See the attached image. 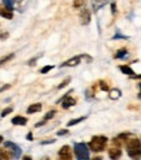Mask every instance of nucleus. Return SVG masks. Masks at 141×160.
<instances>
[{
    "label": "nucleus",
    "mask_w": 141,
    "mask_h": 160,
    "mask_svg": "<svg viewBox=\"0 0 141 160\" xmlns=\"http://www.w3.org/2000/svg\"><path fill=\"white\" fill-rule=\"evenodd\" d=\"M22 160H33V159H31L30 156H24V158H22Z\"/></svg>",
    "instance_id": "nucleus-40"
},
{
    "label": "nucleus",
    "mask_w": 141,
    "mask_h": 160,
    "mask_svg": "<svg viewBox=\"0 0 141 160\" xmlns=\"http://www.w3.org/2000/svg\"><path fill=\"white\" fill-rule=\"evenodd\" d=\"M108 92H110L108 98L111 99V100H118V99H119V98L122 97V91H120L119 89H111Z\"/></svg>",
    "instance_id": "nucleus-14"
},
{
    "label": "nucleus",
    "mask_w": 141,
    "mask_h": 160,
    "mask_svg": "<svg viewBox=\"0 0 141 160\" xmlns=\"http://www.w3.org/2000/svg\"><path fill=\"white\" fill-rule=\"evenodd\" d=\"M44 124H46V121H44V120H43V121H41V122H37V124H35L34 126H35V128H41V126H43Z\"/></svg>",
    "instance_id": "nucleus-34"
},
{
    "label": "nucleus",
    "mask_w": 141,
    "mask_h": 160,
    "mask_svg": "<svg viewBox=\"0 0 141 160\" xmlns=\"http://www.w3.org/2000/svg\"><path fill=\"white\" fill-rule=\"evenodd\" d=\"M3 142V137H2V135H0V143H2Z\"/></svg>",
    "instance_id": "nucleus-41"
},
{
    "label": "nucleus",
    "mask_w": 141,
    "mask_h": 160,
    "mask_svg": "<svg viewBox=\"0 0 141 160\" xmlns=\"http://www.w3.org/2000/svg\"><path fill=\"white\" fill-rule=\"evenodd\" d=\"M138 87H140V92H138V99H141V82L138 83Z\"/></svg>",
    "instance_id": "nucleus-38"
},
{
    "label": "nucleus",
    "mask_w": 141,
    "mask_h": 160,
    "mask_svg": "<svg viewBox=\"0 0 141 160\" xmlns=\"http://www.w3.org/2000/svg\"><path fill=\"white\" fill-rule=\"evenodd\" d=\"M81 60H82L81 56H75V58H72V59H69V60L64 61L63 64H60V68H65V67H77L78 64L81 62Z\"/></svg>",
    "instance_id": "nucleus-10"
},
{
    "label": "nucleus",
    "mask_w": 141,
    "mask_h": 160,
    "mask_svg": "<svg viewBox=\"0 0 141 160\" xmlns=\"http://www.w3.org/2000/svg\"><path fill=\"white\" fill-rule=\"evenodd\" d=\"M86 3V0H73V8H81Z\"/></svg>",
    "instance_id": "nucleus-24"
},
{
    "label": "nucleus",
    "mask_w": 141,
    "mask_h": 160,
    "mask_svg": "<svg viewBox=\"0 0 141 160\" xmlns=\"http://www.w3.org/2000/svg\"><path fill=\"white\" fill-rule=\"evenodd\" d=\"M37 60H38V56H37V58H34V59H31V60H30V61H29L28 64H29V65H34V64H35V61H37Z\"/></svg>",
    "instance_id": "nucleus-32"
},
{
    "label": "nucleus",
    "mask_w": 141,
    "mask_h": 160,
    "mask_svg": "<svg viewBox=\"0 0 141 160\" xmlns=\"http://www.w3.org/2000/svg\"><path fill=\"white\" fill-rule=\"evenodd\" d=\"M26 139H28V141H33V134H31V133H28Z\"/></svg>",
    "instance_id": "nucleus-35"
},
{
    "label": "nucleus",
    "mask_w": 141,
    "mask_h": 160,
    "mask_svg": "<svg viewBox=\"0 0 141 160\" xmlns=\"http://www.w3.org/2000/svg\"><path fill=\"white\" fill-rule=\"evenodd\" d=\"M0 38H2V39H5V38H8V33H4V34H0Z\"/></svg>",
    "instance_id": "nucleus-36"
},
{
    "label": "nucleus",
    "mask_w": 141,
    "mask_h": 160,
    "mask_svg": "<svg viewBox=\"0 0 141 160\" xmlns=\"http://www.w3.org/2000/svg\"><path fill=\"white\" fill-rule=\"evenodd\" d=\"M52 69H54V65H46V67H43L41 70H39V73L46 74V73H49V72H51Z\"/></svg>",
    "instance_id": "nucleus-23"
},
{
    "label": "nucleus",
    "mask_w": 141,
    "mask_h": 160,
    "mask_svg": "<svg viewBox=\"0 0 141 160\" xmlns=\"http://www.w3.org/2000/svg\"><path fill=\"white\" fill-rule=\"evenodd\" d=\"M111 12L115 14L116 13V4L115 3H111Z\"/></svg>",
    "instance_id": "nucleus-30"
},
{
    "label": "nucleus",
    "mask_w": 141,
    "mask_h": 160,
    "mask_svg": "<svg viewBox=\"0 0 141 160\" xmlns=\"http://www.w3.org/2000/svg\"><path fill=\"white\" fill-rule=\"evenodd\" d=\"M94 2H103V0H94Z\"/></svg>",
    "instance_id": "nucleus-43"
},
{
    "label": "nucleus",
    "mask_w": 141,
    "mask_h": 160,
    "mask_svg": "<svg viewBox=\"0 0 141 160\" xmlns=\"http://www.w3.org/2000/svg\"><path fill=\"white\" fill-rule=\"evenodd\" d=\"M129 137H131V133H128V132H125V133H120V134H118V137H116V139H119L120 142L125 143V141H127V139H128Z\"/></svg>",
    "instance_id": "nucleus-17"
},
{
    "label": "nucleus",
    "mask_w": 141,
    "mask_h": 160,
    "mask_svg": "<svg viewBox=\"0 0 141 160\" xmlns=\"http://www.w3.org/2000/svg\"><path fill=\"white\" fill-rule=\"evenodd\" d=\"M91 21V13L89 9H86V8H84V9L80 11V22L81 25H89Z\"/></svg>",
    "instance_id": "nucleus-8"
},
{
    "label": "nucleus",
    "mask_w": 141,
    "mask_h": 160,
    "mask_svg": "<svg viewBox=\"0 0 141 160\" xmlns=\"http://www.w3.org/2000/svg\"><path fill=\"white\" fill-rule=\"evenodd\" d=\"M127 55H128V50H127V48H120V50L116 51V53H115L114 58H115V59H124Z\"/></svg>",
    "instance_id": "nucleus-16"
},
{
    "label": "nucleus",
    "mask_w": 141,
    "mask_h": 160,
    "mask_svg": "<svg viewBox=\"0 0 141 160\" xmlns=\"http://www.w3.org/2000/svg\"><path fill=\"white\" fill-rule=\"evenodd\" d=\"M55 115H56V111L52 109V111H50V112H47L46 116L43 117V120H44V121H49V120H51V118H52Z\"/></svg>",
    "instance_id": "nucleus-22"
},
{
    "label": "nucleus",
    "mask_w": 141,
    "mask_h": 160,
    "mask_svg": "<svg viewBox=\"0 0 141 160\" xmlns=\"http://www.w3.org/2000/svg\"><path fill=\"white\" fill-rule=\"evenodd\" d=\"M42 111V104L41 103H34V104H30L26 109L28 115H33V113H37V112H41Z\"/></svg>",
    "instance_id": "nucleus-11"
},
{
    "label": "nucleus",
    "mask_w": 141,
    "mask_h": 160,
    "mask_svg": "<svg viewBox=\"0 0 141 160\" xmlns=\"http://www.w3.org/2000/svg\"><path fill=\"white\" fill-rule=\"evenodd\" d=\"M0 160H16L13 151L9 147L3 146V148L0 150Z\"/></svg>",
    "instance_id": "nucleus-7"
},
{
    "label": "nucleus",
    "mask_w": 141,
    "mask_h": 160,
    "mask_svg": "<svg viewBox=\"0 0 141 160\" xmlns=\"http://www.w3.org/2000/svg\"><path fill=\"white\" fill-rule=\"evenodd\" d=\"M3 7H5L7 9H9V11L13 12V8H14L13 0H3Z\"/></svg>",
    "instance_id": "nucleus-19"
},
{
    "label": "nucleus",
    "mask_w": 141,
    "mask_h": 160,
    "mask_svg": "<svg viewBox=\"0 0 141 160\" xmlns=\"http://www.w3.org/2000/svg\"><path fill=\"white\" fill-rule=\"evenodd\" d=\"M128 156L133 160H141V139L138 138H128L125 141Z\"/></svg>",
    "instance_id": "nucleus-1"
},
{
    "label": "nucleus",
    "mask_w": 141,
    "mask_h": 160,
    "mask_svg": "<svg viewBox=\"0 0 141 160\" xmlns=\"http://www.w3.org/2000/svg\"><path fill=\"white\" fill-rule=\"evenodd\" d=\"M98 86H99V89H101L102 91H110V87H108V85L106 83V81H99V82H98Z\"/></svg>",
    "instance_id": "nucleus-21"
},
{
    "label": "nucleus",
    "mask_w": 141,
    "mask_h": 160,
    "mask_svg": "<svg viewBox=\"0 0 141 160\" xmlns=\"http://www.w3.org/2000/svg\"><path fill=\"white\" fill-rule=\"evenodd\" d=\"M0 16L3 18H7V20H12L13 18V12L7 9L5 7H0Z\"/></svg>",
    "instance_id": "nucleus-13"
},
{
    "label": "nucleus",
    "mask_w": 141,
    "mask_h": 160,
    "mask_svg": "<svg viewBox=\"0 0 141 160\" xmlns=\"http://www.w3.org/2000/svg\"><path fill=\"white\" fill-rule=\"evenodd\" d=\"M11 87V85H5V86H3V87H0V92H3V91H5L7 89H9Z\"/></svg>",
    "instance_id": "nucleus-31"
},
{
    "label": "nucleus",
    "mask_w": 141,
    "mask_h": 160,
    "mask_svg": "<svg viewBox=\"0 0 141 160\" xmlns=\"http://www.w3.org/2000/svg\"><path fill=\"white\" fill-rule=\"evenodd\" d=\"M86 97H94V87L86 90Z\"/></svg>",
    "instance_id": "nucleus-27"
},
{
    "label": "nucleus",
    "mask_w": 141,
    "mask_h": 160,
    "mask_svg": "<svg viewBox=\"0 0 141 160\" xmlns=\"http://www.w3.org/2000/svg\"><path fill=\"white\" fill-rule=\"evenodd\" d=\"M75 155L77 158V160H90L89 156V146L86 143H76L75 145Z\"/></svg>",
    "instance_id": "nucleus-3"
},
{
    "label": "nucleus",
    "mask_w": 141,
    "mask_h": 160,
    "mask_svg": "<svg viewBox=\"0 0 141 160\" xmlns=\"http://www.w3.org/2000/svg\"><path fill=\"white\" fill-rule=\"evenodd\" d=\"M55 139H47V141H42L41 145H50V143H54Z\"/></svg>",
    "instance_id": "nucleus-29"
},
{
    "label": "nucleus",
    "mask_w": 141,
    "mask_h": 160,
    "mask_svg": "<svg viewBox=\"0 0 141 160\" xmlns=\"http://www.w3.org/2000/svg\"><path fill=\"white\" fill-rule=\"evenodd\" d=\"M12 112H13V108H12V107H8V108H5V109L2 111V115H0V116L5 117V116H8L9 113H12Z\"/></svg>",
    "instance_id": "nucleus-25"
},
{
    "label": "nucleus",
    "mask_w": 141,
    "mask_h": 160,
    "mask_svg": "<svg viewBox=\"0 0 141 160\" xmlns=\"http://www.w3.org/2000/svg\"><path fill=\"white\" fill-rule=\"evenodd\" d=\"M73 90H70L69 92H72ZM69 92H67L64 97H63V99H60V100H58V103L60 102L61 103V107L64 108V109H68V108H70V107H73L75 104H76V99L75 98H72V97H69Z\"/></svg>",
    "instance_id": "nucleus-4"
},
{
    "label": "nucleus",
    "mask_w": 141,
    "mask_h": 160,
    "mask_svg": "<svg viewBox=\"0 0 141 160\" xmlns=\"http://www.w3.org/2000/svg\"><path fill=\"white\" fill-rule=\"evenodd\" d=\"M58 160H73L72 159V151H70L69 146H63L59 150V154H58Z\"/></svg>",
    "instance_id": "nucleus-5"
},
{
    "label": "nucleus",
    "mask_w": 141,
    "mask_h": 160,
    "mask_svg": "<svg viewBox=\"0 0 141 160\" xmlns=\"http://www.w3.org/2000/svg\"><path fill=\"white\" fill-rule=\"evenodd\" d=\"M13 58H14V53H9V55L4 56V58H2V59H0V67L4 65V64H5V62H8L9 60H12Z\"/></svg>",
    "instance_id": "nucleus-20"
},
{
    "label": "nucleus",
    "mask_w": 141,
    "mask_h": 160,
    "mask_svg": "<svg viewBox=\"0 0 141 160\" xmlns=\"http://www.w3.org/2000/svg\"><path fill=\"white\" fill-rule=\"evenodd\" d=\"M4 146L9 147V148L13 151V154H14V159H20V158H21L22 150H21L17 145H16V143H13V142H11V141H7V142H4Z\"/></svg>",
    "instance_id": "nucleus-9"
},
{
    "label": "nucleus",
    "mask_w": 141,
    "mask_h": 160,
    "mask_svg": "<svg viewBox=\"0 0 141 160\" xmlns=\"http://www.w3.org/2000/svg\"><path fill=\"white\" fill-rule=\"evenodd\" d=\"M86 117L85 116H82V117H77V118H73V120H70V121H68V126H75V125H77V124H80L81 121H84Z\"/></svg>",
    "instance_id": "nucleus-18"
},
{
    "label": "nucleus",
    "mask_w": 141,
    "mask_h": 160,
    "mask_svg": "<svg viewBox=\"0 0 141 160\" xmlns=\"http://www.w3.org/2000/svg\"><path fill=\"white\" fill-rule=\"evenodd\" d=\"M69 82H70V77H67V78L64 79V81H63V82H61V83L58 86V89H59V90H61L63 87H65V86H67Z\"/></svg>",
    "instance_id": "nucleus-26"
},
{
    "label": "nucleus",
    "mask_w": 141,
    "mask_h": 160,
    "mask_svg": "<svg viewBox=\"0 0 141 160\" xmlns=\"http://www.w3.org/2000/svg\"><path fill=\"white\" fill-rule=\"evenodd\" d=\"M114 39H127V37H124V35H120V34H116L114 37Z\"/></svg>",
    "instance_id": "nucleus-33"
},
{
    "label": "nucleus",
    "mask_w": 141,
    "mask_h": 160,
    "mask_svg": "<svg viewBox=\"0 0 141 160\" xmlns=\"http://www.w3.org/2000/svg\"><path fill=\"white\" fill-rule=\"evenodd\" d=\"M107 137H105V135H94V137L90 139L89 142V148L93 151V152H102L106 146H107Z\"/></svg>",
    "instance_id": "nucleus-2"
},
{
    "label": "nucleus",
    "mask_w": 141,
    "mask_h": 160,
    "mask_svg": "<svg viewBox=\"0 0 141 160\" xmlns=\"http://www.w3.org/2000/svg\"><path fill=\"white\" fill-rule=\"evenodd\" d=\"M119 69L122 70V73L127 74V76H131V77L135 76V72H133V69L129 65H119Z\"/></svg>",
    "instance_id": "nucleus-15"
},
{
    "label": "nucleus",
    "mask_w": 141,
    "mask_h": 160,
    "mask_svg": "<svg viewBox=\"0 0 141 160\" xmlns=\"http://www.w3.org/2000/svg\"><path fill=\"white\" fill-rule=\"evenodd\" d=\"M123 155V151H122V147L119 146H115L112 145L111 148L108 150V158L111 159V160H119Z\"/></svg>",
    "instance_id": "nucleus-6"
},
{
    "label": "nucleus",
    "mask_w": 141,
    "mask_h": 160,
    "mask_svg": "<svg viewBox=\"0 0 141 160\" xmlns=\"http://www.w3.org/2000/svg\"><path fill=\"white\" fill-rule=\"evenodd\" d=\"M91 160H102V156H94Z\"/></svg>",
    "instance_id": "nucleus-37"
},
{
    "label": "nucleus",
    "mask_w": 141,
    "mask_h": 160,
    "mask_svg": "<svg viewBox=\"0 0 141 160\" xmlns=\"http://www.w3.org/2000/svg\"><path fill=\"white\" fill-rule=\"evenodd\" d=\"M132 78H135V79H141V74H137V76H133Z\"/></svg>",
    "instance_id": "nucleus-39"
},
{
    "label": "nucleus",
    "mask_w": 141,
    "mask_h": 160,
    "mask_svg": "<svg viewBox=\"0 0 141 160\" xmlns=\"http://www.w3.org/2000/svg\"><path fill=\"white\" fill-rule=\"evenodd\" d=\"M26 122H28V118L24 116H14L12 118V124L17 126H24V125H26Z\"/></svg>",
    "instance_id": "nucleus-12"
},
{
    "label": "nucleus",
    "mask_w": 141,
    "mask_h": 160,
    "mask_svg": "<svg viewBox=\"0 0 141 160\" xmlns=\"http://www.w3.org/2000/svg\"><path fill=\"white\" fill-rule=\"evenodd\" d=\"M41 160H50L49 158H43V159H41Z\"/></svg>",
    "instance_id": "nucleus-42"
},
{
    "label": "nucleus",
    "mask_w": 141,
    "mask_h": 160,
    "mask_svg": "<svg viewBox=\"0 0 141 160\" xmlns=\"http://www.w3.org/2000/svg\"><path fill=\"white\" fill-rule=\"evenodd\" d=\"M68 133H69V132H68V129H61V130H59L56 134H58V135H67Z\"/></svg>",
    "instance_id": "nucleus-28"
}]
</instances>
